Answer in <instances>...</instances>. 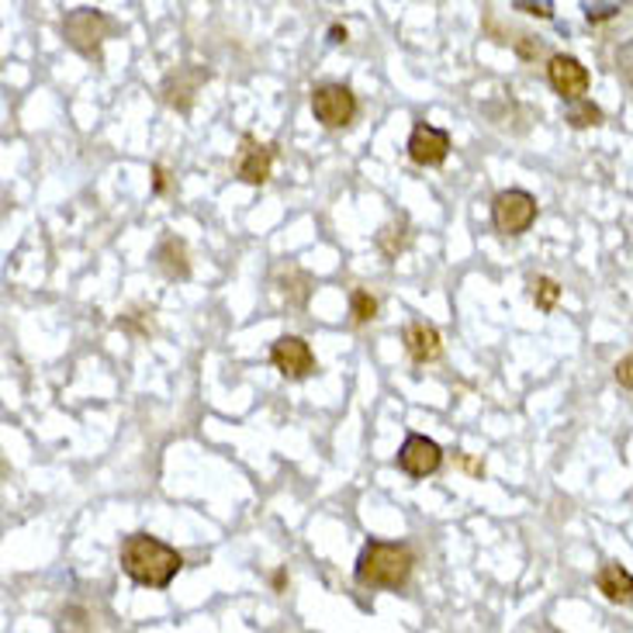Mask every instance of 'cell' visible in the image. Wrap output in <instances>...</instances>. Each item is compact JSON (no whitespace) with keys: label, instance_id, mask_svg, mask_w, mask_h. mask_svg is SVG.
<instances>
[{"label":"cell","instance_id":"obj_23","mask_svg":"<svg viewBox=\"0 0 633 633\" xmlns=\"http://www.w3.org/2000/svg\"><path fill=\"white\" fill-rule=\"evenodd\" d=\"M520 52H523V56L530 59V56H536V52H544V46H540V42H536L533 36H523V42H520Z\"/></svg>","mask_w":633,"mask_h":633},{"label":"cell","instance_id":"obj_8","mask_svg":"<svg viewBox=\"0 0 633 633\" xmlns=\"http://www.w3.org/2000/svg\"><path fill=\"white\" fill-rule=\"evenodd\" d=\"M270 167H274V145H263L253 135H243L239 157H235V177L243 180V184L260 188L270 180Z\"/></svg>","mask_w":633,"mask_h":633},{"label":"cell","instance_id":"obj_4","mask_svg":"<svg viewBox=\"0 0 633 633\" xmlns=\"http://www.w3.org/2000/svg\"><path fill=\"white\" fill-rule=\"evenodd\" d=\"M536 211L540 208L530 191L509 188V191H499L492 201V222L502 235H523L536 222Z\"/></svg>","mask_w":633,"mask_h":633},{"label":"cell","instance_id":"obj_22","mask_svg":"<svg viewBox=\"0 0 633 633\" xmlns=\"http://www.w3.org/2000/svg\"><path fill=\"white\" fill-rule=\"evenodd\" d=\"M512 11H526V14H540V18H551L554 14L551 4H512Z\"/></svg>","mask_w":633,"mask_h":633},{"label":"cell","instance_id":"obj_18","mask_svg":"<svg viewBox=\"0 0 633 633\" xmlns=\"http://www.w3.org/2000/svg\"><path fill=\"white\" fill-rule=\"evenodd\" d=\"M567 125L571 129H589V125H602V108L592 101H579L567 108Z\"/></svg>","mask_w":633,"mask_h":633},{"label":"cell","instance_id":"obj_2","mask_svg":"<svg viewBox=\"0 0 633 633\" xmlns=\"http://www.w3.org/2000/svg\"><path fill=\"white\" fill-rule=\"evenodd\" d=\"M415 567V554L409 544H384V540H371V544L360 551L353 579L364 589H391L399 592Z\"/></svg>","mask_w":633,"mask_h":633},{"label":"cell","instance_id":"obj_17","mask_svg":"<svg viewBox=\"0 0 633 633\" xmlns=\"http://www.w3.org/2000/svg\"><path fill=\"white\" fill-rule=\"evenodd\" d=\"M350 315H353L356 325L371 322V319L378 315V298H374L371 291H364V288H356V291L350 294Z\"/></svg>","mask_w":633,"mask_h":633},{"label":"cell","instance_id":"obj_5","mask_svg":"<svg viewBox=\"0 0 633 633\" xmlns=\"http://www.w3.org/2000/svg\"><path fill=\"white\" fill-rule=\"evenodd\" d=\"M312 114L325 129H346L356 114V98L346 83H322L312 90Z\"/></svg>","mask_w":633,"mask_h":633},{"label":"cell","instance_id":"obj_21","mask_svg":"<svg viewBox=\"0 0 633 633\" xmlns=\"http://www.w3.org/2000/svg\"><path fill=\"white\" fill-rule=\"evenodd\" d=\"M616 14H620V4H602V8L585 4V18L589 21H606V18H616Z\"/></svg>","mask_w":633,"mask_h":633},{"label":"cell","instance_id":"obj_10","mask_svg":"<svg viewBox=\"0 0 633 633\" xmlns=\"http://www.w3.org/2000/svg\"><path fill=\"white\" fill-rule=\"evenodd\" d=\"M443 464V450L436 440L430 436H419L412 433L402 450H399V468L409 474V478H426V474H436V468Z\"/></svg>","mask_w":633,"mask_h":633},{"label":"cell","instance_id":"obj_15","mask_svg":"<svg viewBox=\"0 0 633 633\" xmlns=\"http://www.w3.org/2000/svg\"><path fill=\"white\" fill-rule=\"evenodd\" d=\"M405 247H409V222H405V215H399V219H391V222L378 232V250H381L388 260H395Z\"/></svg>","mask_w":633,"mask_h":633},{"label":"cell","instance_id":"obj_3","mask_svg":"<svg viewBox=\"0 0 633 633\" xmlns=\"http://www.w3.org/2000/svg\"><path fill=\"white\" fill-rule=\"evenodd\" d=\"M111 32V21L101 11L77 8L63 18V39L87 59H101V46Z\"/></svg>","mask_w":633,"mask_h":633},{"label":"cell","instance_id":"obj_6","mask_svg":"<svg viewBox=\"0 0 633 633\" xmlns=\"http://www.w3.org/2000/svg\"><path fill=\"white\" fill-rule=\"evenodd\" d=\"M270 360L288 381H305L315 374V353L301 336H281L270 346Z\"/></svg>","mask_w":633,"mask_h":633},{"label":"cell","instance_id":"obj_1","mask_svg":"<svg viewBox=\"0 0 633 633\" xmlns=\"http://www.w3.org/2000/svg\"><path fill=\"white\" fill-rule=\"evenodd\" d=\"M180 567H184L180 551L163 544V540H157V536L129 533L122 540V571L145 589H167L177 579Z\"/></svg>","mask_w":633,"mask_h":633},{"label":"cell","instance_id":"obj_16","mask_svg":"<svg viewBox=\"0 0 633 633\" xmlns=\"http://www.w3.org/2000/svg\"><path fill=\"white\" fill-rule=\"evenodd\" d=\"M530 294H533V305L540 312H554V305L561 301V284L554 278H533L530 281Z\"/></svg>","mask_w":633,"mask_h":633},{"label":"cell","instance_id":"obj_24","mask_svg":"<svg viewBox=\"0 0 633 633\" xmlns=\"http://www.w3.org/2000/svg\"><path fill=\"white\" fill-rule=\"evenodd\" d=\"M333 42H346V28H333Z\"/></svg>","mask_w":633,"mask_h":633},{"label":"cell","instance_id":"obj_20","mask_svg":"<svg viewBox=\"0 0 633 633\" xmlns=\"http://www.w3.org/2000/svg\"><path fill=\"white\" fill-rule=\"evenodd\" d=\"M613 374H616L620 388L633 391V353H626L623 360H616V368H613Z\"/></svg>","mask_w":633,"mask_h":633},{"label":"cell","instance_id":"obj_11","mask_svg":"<svg viewBox=\"0 0 633 633\" xmlns=\"http://www.w3.org/2000/svg\"><path fill=\"white\" fill-rule=\"evenodd\" d=\"M409 157L412 163L419 167H440L450 153V135L436 125H426V122H419L409 135Z\"/></svg>","mask_w":633,"mask_h":633},{"label":"cell","instance_id":"obj_9","mask_svg":"<svg viewBox=\"0 0 633 633\" xmlns=\"http://www.w3.org/2000/svg\"><path fill=\"white\" fill-rule=\"evenodd\" d=\"M208 70L204 67H177L167 80H163V87H160V94H163V101L170 104V108H177V111H191V104H194V98H198V90L208 83Z\"/></svg>","mask_w":633,"mask_h":633},{"label":"cell","instance_id":"obj_14","mask_svg":"<svg viewBox=\"0 0 633 633\" xmlns=\"http://www.w3.org/2000/svg\"><path fill=\"white\" fill-rule=\"evenodd\" d=\"M157 267L160 274L170 281H184L191 274V260H188V243L177 235H167L163 243L157 247Z\"/></svg>","mask_w":633,"mask_h":633},{"label":"cell","instance_id":"obj_13","mask_svg":"<svg viewBox=\"0 0 633 633\" xmlns=\"http://www.w3.org/2000/svg\"><path fill=\"white\" fill-rule=\"evenodd\" d=\"M595 589L606 595L613 606H630V602H633V575H630L623 564H616V561H606V564L599 567Z\"/></svg>","mask_w":633,"mask_h":633},{"label":"cell","instance_id":"obj_12","mask_svg":"<svg viewBox=\"0 0 633 633\" xmlns=\"http://www.w3.org/2000/svg\"><path fill=\"white\" fill-rule=\"evenodd\" d=\"M402 343L409 350V356L415 364H433V360L443 356V340H440V329L426 319H412L402 333Z\"/></svg>","mask_w":633,"mask_h":633},{"label":"cell","instance_id":"obj_19","mask_svg":"<svg viewBox=\"0 0 633 633\" xmlns=\"http://www.w3.org/2000/svg\"><path fill=\"white\" fill-rule=\"evenodd\" d=\"M616 73H620V80L626 87H633V42L620 46V52H616Z\"/></svg>","mask_w":633,"mask_h":633},{"label":"cell","instance_id":"obj_7","mask_svg":"<svg viewBox=\"0 0 633 633\" xmlns=\"http://www.w3.org/2000/svg\"><path fill=\"white\" fill-rule=\"evenodd\" d=\"M547 80H551V87L557 90V94L564 98V101H571V104H579V101H585V94H589V70L579 63L575 56H564V52H557V56H551V63H547Z\"/></svg>","mask_w":633,"mask_h":633}]
</instances>
